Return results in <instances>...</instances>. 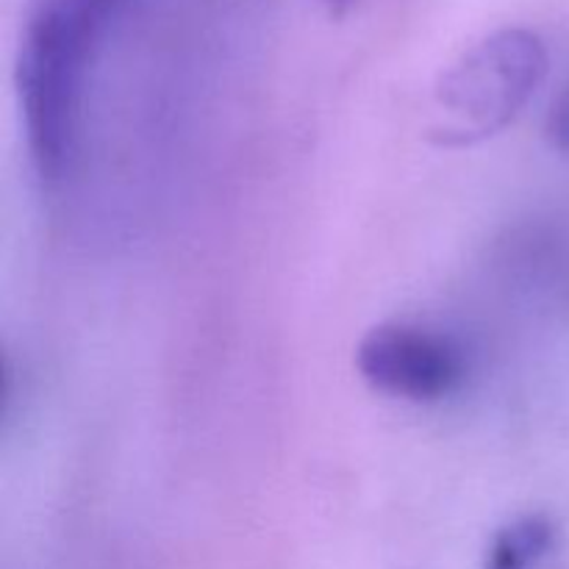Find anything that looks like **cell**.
I'll return each mask as SVG.
<instances>
[{
	"label": "cell",
	"mask_w": 569,
	"mask_h": 569,
	"mask_svg": "<svg viewBox=\"0 0 569 569\" xmlns=\"http://www.w3.org/2000/svg\"><path fill=\"white\" fill-rule=\"evenodd\" d=\"M556 545L548 515H526L500 528L483 556V569H539Z\"/></svg>",
	"instance_id": "obj_4"
},
{
	"label": "cell",
	"mask_w": 569,
	"mask_h": 569,
	"mask_svg": "<svg viewBox=\"0 0 569 569\" xmlns=\"http://www.w3.org/2000/svg\"><path fill=\"white\" fill-rule=\"evenodd\" d=\"M550 144L559 148L561 153H569V83L559 92V98L553 100L548 114V126H545Z\"/></svg>",
	"instance_id": "obj_5"
},
{
	"label": "cell",
	"mask_w": 569,
	"mask_h": 569,
	"mask_svg": "<svg viewBox=\"0 0 569 569\" xmlns=\"http://www.w3.org/2000/svg\"><path fill=\"white\" fill-rule=\"evenodd\" d=\"M137 0H28L14 53V87L28 156L44 187L72 172L92 70Z\"/></svg>",
	"instance_id": "obj_1"
},
{
	"label": "cell",
	"mask_w": 569,
	"mask_h": 569,
	"mask_svg": "<svg viewBox=\"0 0 569 569\" xmlns=\"http://www.w3.org/2000/svg\"><path fill=\"white\" fill-rule=\"evenodd\" d=\"M548 76V48L531 28L506 26L467 48L437 87L442 144H472L503 131Z\"/></svg>",
	"instance_id": "obj_2"
},
{
	"label": "cell",
	"mask_w": 569,
	"mask_h": 569,
	"mask_svg": "<svg viewBox=\"0 0 569 569\" xmlns=\"http://www.w3.org/2000/svg\"><path fill=\"white\" fill-rule=\"evenodd\" d=\"M361 0H322V6H326L331 14H345V11H350L353 6H359Z\"/></svg>",
	"instance_id": "obj_6"
},
{
	"label": "cell",
	"mask_w": 569,
	"mask_h": 569,
	"mask_svg": "<svg viewBox=\"0 0 569 569\" xmlns=\"http://www.w3.org/2000/svg\"><path fill=\"white\" fill-rule=\"evenodd\" d=\"M359 376L376 392L437 403L465 383L467 356L453 337L417 322H381L356 348Z\"/></svg>",
	"instance_id": "obj_3"
}]
</instances>
